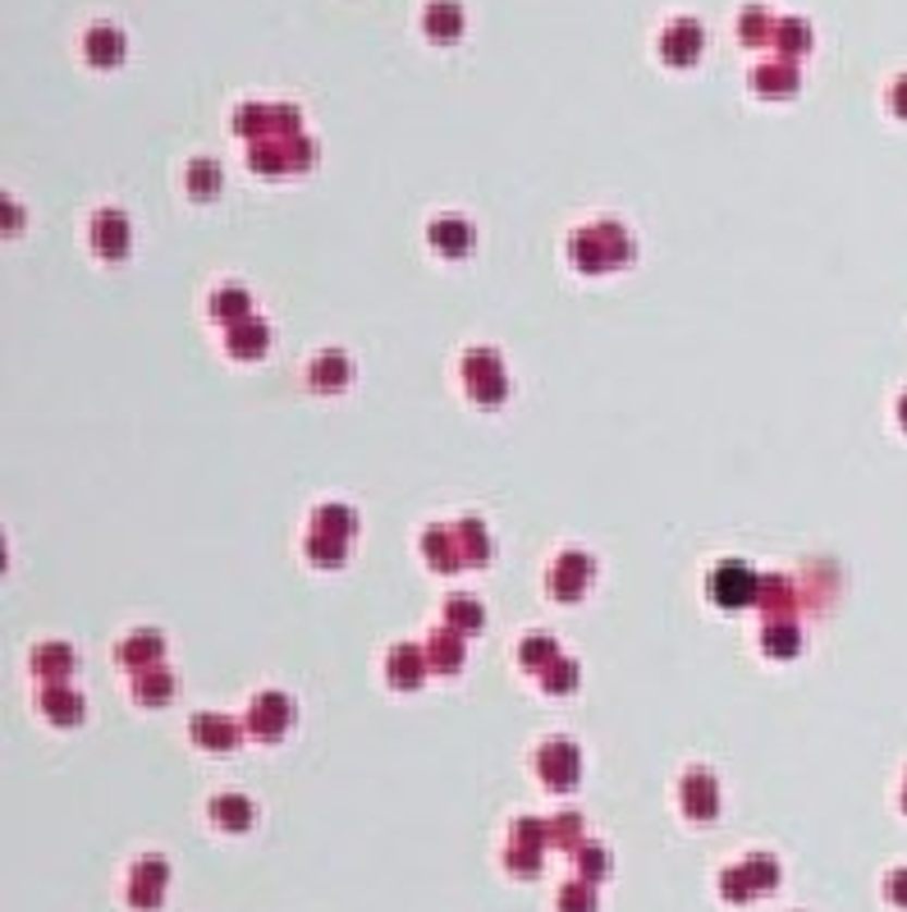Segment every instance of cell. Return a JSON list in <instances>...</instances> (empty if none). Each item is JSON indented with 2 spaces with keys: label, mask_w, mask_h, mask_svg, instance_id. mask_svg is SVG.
<instances>
[{
  "label": "cell",
  "mask_w": 907,
  "mask_h": 912,
  "mask_svg": "<svg viewBox=\"0 0 907 912\" xmlns=\"http://www.w3.org/2000/svg\"><path fill=\"white\" fill-rule=\"evenodd\" d=\"M230 129L248 143L294 138V133H303V110L294 101H248V106H234Z\"/></svg>",
  "instance_id": "obj_1"
},
{
  "label": "cell",
  "mask_w": 907,
  "mask_h": 912,
  "mask_svg": "<svg viewBox=\"0 0 907 912\" xmlns=\"http://www.w3.org/2000/svg\"><path fill=\"white\" fill-rule=\"evenodd\" d=\"M317 161V147L307 133H294V138H261L248 147V166L257 174H267V180H275V174H298Z\"/></svg>",
  "instance_id": "obj_2"
},
{
  "label": "cell",
  "mask_w": 907,
  "mask_h": 912,
  "mask_svg": "<svg viewBox=\"0 0 907 912\" xmlns=\"http://www.w3.org/2000/svg\"><path fill=\"white\" fill-rule=\"evenodd\" d=\"M458 372H463V386H468L473 404L495 409V404H504V399H508V376L500 367L495 349H468V353H463V363H458Z\"/></svg>",
  "instance_id": "obj_3"
},
{
  "label": "cell",
  "mask_w": 907,
  "mask_h": 912,
  "mask_svg": "<svg viewBox=\"0 0 907 912\" xmlns=\"http://www.w3.org/2000/svg\"><path fill=\"white\" fill-rule=\"evenodd\" d=\"M757 583H761V573L743 564V560H720L711 569V577H706V596L715 600L720 610H743L757 600Z\"/></svg>",
  "instance_id": "obj_4"
},
{
  "label": "cell",
  "mask_w": 907,
  "mask_h": 912,
  "mask_svg": "<svg viewBox=\"0 0 907 912\" xmlns=\"http://www.w3.org/2000/svg\"><path fill=\"white\" fill-rule=\"evenodd\" d=\"M655 51H660V60H665L670 70H692V64L701 60V51H706L701 19H692V14L670 19L665 33H660V41H655Z\"/></svg>",
  "instance_id": "obj_5"
},
{
  "label": "cell",
  "mask_w": 907,
  "mask_h": 912,
  "mask_svg": "<svg viewBox=\"0 0 907 912\" xmlns=\"http://www.w3.org/2000/svg\"><path fill=\"white\" fill-rule=\"evenodd\" d=\"M243 729L253 733V739H261V743H280L284 733L294 729V702L284 697V693H257L253 697V706H248V716H243Z\"/></svg>",
  "instance_id": "obj_6"
},
{
  "label": "cell",
  "mask_w": 907,
  "mask_h": 912,
  "mask_svg": "<svg viewBox=\"0 0 907 912\" xmlns=\"http://www.w3.org/2000/svg\"><path fill=\"white\" fill-rule=\"evenodd\" d=\"M537 775L546 780V789H555V793L573 789V785H578V775H583L578 743H573V739H546L537 747Z\"/></svg>",
  "instance_id": "obj_7"
},
{
  "label": "cell",
  "mask_w": 907,
  "mask_h": 912,
  "mask_svg": "<svg viewBox=\"0 0 907 912\" xmlns=\"http://www.w3.org/2000/svg\"><path fill=\"white\" fill-rule=\"evenodd\" d=\"M591 577H596V560L587 550H564L555 564H550L546 573V587L555 600H564V606H573V600H583L587 587H591Z\"/></svg>",
  "instance_id": "obj_8"
},
{
  "label": "cell",
  "mask_w": 907,
  "mask_h": 912,
  "mask_svg": "<svg viewBox=\"0 0 907 912\" xmlns=\"http://www.w3.org/2000/svg\"><path fill=\"white\" fill-rule=\"evenodd\" d=\"M166 880H170V862L161 853H147L143 862H134V872H128V903L138 912H157Z\"/></svg>",
  "instance_id": "obj_9"
},
{
  "label": "cell",
  "mask_w": 907,
  "mask_h": 912,
  "mask_svg": "<svg viewBox=\"0 0 907 912\" xmlns=\"http://www.w3.org/2000/svg\"><path fill=\"white\" fill-rule=\"evenodd\" d=\"M747 87L757 97H765V101H788V97H798L802 74H798V64H793V60H761V64H751Z\"/></svg>",
  "instance_id": "obj_10"
},
{
  "label": "cell",
  "mask_w": 907,
  "mask_h": 912,
  "mask_svg": "<svg viewBox=\"0 0 907 912\" xmlns=\"http://www.w3.org/2000/svg\"><path fill=\"white\" fill-rule=\"evenodd\" d=\"M678 807L692 820H711L720 816V780L711 770H688L678 780Z\"/></svg>",
  "instance_id": "obj_11"
},
{
  "label": "cell",
  "mask_w": 907,
  "mask_h": 912,
  "mask_svg": "<svg viewBox=\"0 0 907 912\" xmlns=\"http://www.w3.org/2000/svg\"><path fill=\"white\" fill-rule=\"evenodd\" d=\"M37 710H41V716H47L51 725L74 729V725H83V716H87V702H83V693H74L70 683H41Z\"/></svg>",
  "instance_id": "obj_12"
},
{
  "label": "cell",
  "mask_w": 907,
  "mask_h": 912,
  "mask_svg": "<svg viewBox=\"0 0 907 912\" xmlns=\"http://www.w3.org/2000/svg\"><path fill=\"white\" fill-rule=\"evenodd\" d=\"M427 670H431L427 652L417 647V642H400V647H390V656H385V679H390V688H400V693L422 688Z\"/></svg>",
  "instance_id": "obj_13"
},
{
  "label": "cell",
  "mask_w": 907,
  "mask_h": 912,
  "mask_svg": "<svg viewBox=\"0 0 907 912\" xmlns=\"http://www.w3.org/2000/svg\"><path fill=\"white\" fill-rule=\"evenodd\" d=\"M124 56H128V41H124L120 28L97 24V28L83 33V60L93 64V70H120Z\"/></svg>",
  "instance_id": "obj_14"
},
{
  "label": "cell",
  "mask_w": 907,
  "mask_h": 912,
  "mask_svg": "<svg viewBox=\"0 0 907 912\" xmlns=\"http://www.w3.org/2000/svg\"><path fill=\"white\" fill-rule=\"evenodd\" d=\"M267 349H271V326L261 321V317L225 326V353H230L234 363H257Z\"/></svg>",
  "instance_id": "obj_15"
},
{
  "label": "cell",
  "mask_w": 907,
  "mask_h": 912,
  "mask_svg": "<svg viewBox=\"0 0 907 912\" xmlns=\"http://www.w3.org/2000/svg\"><path fill=\"white\" fill-rule=\"evenodd\" d=\"M161 656H166V637H161L157 629H138V633H128V637L120 642V647H115V660L124 665V670H134V674L157 670Z\"/></svg>",
  "instance_id": "obj_16"
},
{
  "label": "cell",
  "mask_w": 907,
  "mask_h": 912,
  "mask_svg": "<svg viewBox=\"0 0 907 912\" xmlns=\"http://www.w3.org/2000/svg\"><path fill=\"white\" fill-rule=\"evenodd\" d=\"M128 243H134V234H128L124 211H115V207L97 211V220H93V248H97V257L120 262V257H128Z\"/></svg>",
  "instance_id": "obj_17"
},
{
  "label": "cell",
  "mask_w": 907,
  "mask_h": 912,
  "mask_svg": "<svg viewBox=\"0 0 907 912\" xmlns=\"http://www.w3.org/2000/svg\"><path fill=\"white\" fill-rule=\"evenodd\" d=\"M188 733H193V743L207 747V752H230L243 739V729L230 716H220V710H203V716H193Z\"/></svg>",
  "instance_id": "obj_18"
},
{
  "label": "cell",
  "mask_w": 907,
  "mask_h": 912,
  "mask_svg": "<svg viewBox=\"0 0 907 912\" xmlns=\"http://www.w3.org/2000/svg\"><path fill=\"white\" fill-rule=\"evenodd\" d=\"M568 257H573V266H578L583 276H601V271H614L610 248H605V239H601V230H596V226H587V230H573V239H568Z\"/></svg>",
  "instance_id": "obj_19"
},
{
  "label": "cell",
  "mask_w": 907,
  "mask_h": 912,
  "mask_svg": "<svg viewBox=\"0 0 907 912\" xmlns=\"http://www.w3.org/2000/svg\"><path fill=\"white\" fill-rule=\"evenodd\" d=\"M463 28H468V19H463V5H458V0H431V5L422 10V33H427L431 41H440V47L458 41Z\"/></svg>",
  "instance_id": "obj_20"
},
{
  "label": "cell",
  "mask_w": 907,
  "mask_h": 912,
  "mask_svg": "<svg viewBox=\"0 0 907 912\" xmlns=\"http://www.w3.org/2000/svg\"><path fill=\"white\" fill-rule=\"evenodd\" d=\"M811 47H816V33H811L807 19L788 14V19H780V24H774V41H770V51L780 56V60H793V64H798L802 56H811Z\"/></svg>",
  "instance_id": "obj_21"
},
{
  "label": "cell",
  "mask_w": 907,
  "mask_h": 912,
  "mask_svg": "<svg viewBox=\"0 0 907 912\" xmlns=\"http://www.w3.org/2000/svg\"><path fill=\"white\" fill-rule=\"evenodd\" d=\"M28 670L41 683H64L74 674V647L70 642H41V647H33V656H28Z\"/></svg>",
  "instance_id": "obj_22"
},
{
  "label": "cell",
  "mask_w": 907,
  "mask_h": 912,
  "mask_svg": "<svg viewBox=\"0 0 907 912\" xmlns=\"http://www.w3.org/2000/svg\"><path fill=\"white\" fill-rule=\"evenodd\" d=\"M427 239H431V248H436L440 257H468L473 243H477L473 226H468V220H458V216H440L436 226L427 230Z\"/></svg>",
  "instance_id": "obj_23"
},
{
  "label": "cell",
  "mask_w": 907,
  "mask_h": 912,
  "mask_svg": "<svg viewBox=\"0 0 907 912\" xmlns=\"http://www.w3.org/2000/svg\"><path fill=\"white\" fill-rule=\"evenodd\" d=\"M422 555L436 573H458L463 569V555H458V542H454V527L445 523H431L422 532Z\"/></svg>",
  "instance_id": "obj_24"
},
{
  "label": "cell",
  "mask_w": 907,
  "mask_h": 912,
  "mask_svg": "<svg viewBox=\"0 0 907 912\" xmlns=\"http://www.w3.org/2000/svg\"><path fill=\"white\" fill-rule=\"evenodd\" d=\"M427 665L436 674H454V670H463V633L458 629H436L431 637H427Z\"/></svg>",
  "instance_id": "obj_25"
},
{
  "label": "cell",
  "mask_w": 907,
  "mask_h": 912,
  "mask_svg": "<svg viewBox=\"0 0 907 912\" xmlns=\"http://www.w3.org/2000/svg\"><path fill=\"white\" fill-rule=\"evenodd\" d=\"M307 381H312V390H321V394H340L353 381V363L344 358L340 349H330V353H321L312 367H307Z\"/></svg>",
  "instance_id": "obj_26"
},
{
  "label": "cell",
  "mask_w": 907,
  "mask_h": 912,
  "mask_svg": "<svg viewBox=\"0 0 907 912\" xmlns=\"http://www.w3.org/2000/svg\"><path fill=\"white\" fill-rule=\"evenodd\" d=\"M793 583L784 573H761V583H757V600L751 606L757 610H765L770 619H793Z\"/></svg>",
  "instance_id": "obj_27"
},
{
  "label": "cell",
  "mask_w": 907,
  "mask_h": 912,
  "mask_svg": "<svg viewBox=\"0 0 907 912\" xmlns=\"http://www.w3.org/2000/svg\"><path fill=\"white\" fill-rule=\"evenodd\" d=\"M454 542H458V555H463V569L491 560V532H486L481 519H458L454 523Z\"/></svg>",
  "instance_id": "obj_28"
},
{
  "label": "cell",
  "mask_w": 907,
  "mask_h": 912,
  "mask_svg": "<svg viewBox=\"0 0 907 912\" xmlns=\"http://www.w3.org/2000/svg\"><path fill=\"white\" fill-rule=\"evenodd\" d=\"M761 652L774 656V660H788L802 652V629L793 624V619H765L761 629Z\"/></svg>",
  "instance_id": "obj_29"
},
{
  "label": "cell",
  "mask_w": 907,
  "mask_h": 912,
  "mask_svg": "<svg viewBox=\"0 0 907 912\" xmlns=\"http://www.w3.org/2000/svg\"><path fill=\"white\" fill-rule=\"evenodd\" d=\"M774 24H780V19H774L765 5H743L738 10V41L751 51H761L774 41Z\"/></svg>",
  "instance_id": "obj_30"
},
{
  "label": "cell",
  "mask_w": 907,
  "mask_h": 912,
  "mask_svg": "<svg viewBox=\"0 0 907 912\" xmlns=\"http://www.w3.org/2000/svg\"><path fill=\"white\" fill-rule=\"evenodd\" d=\"M253 803L243 793H220V798H211V820L220 830H230V835H243L253 826Z\"/></svg>",
  "instance_id": "obj_31"
},
{
  "label": "cell",
  "mask_w": 907,
  "mask_h": 912,
  "mask_svg": "<svg viewBox=\"0 0 907 912\" xmlns=\"http://www.w3.org/2000/svg\"><path fill=\"white\" fill-rule=\"evenodd\" d=\"M211 317H216L220 326L248 321V317H253V294H248V289H238V284L216 289V294H211Z\"/></svg>",
  "instance_id": "obj_32"
},
{
  "label": "cell",
  "mask_w": 907,
  "mask_h": 912,
  "mask_svg": "<svg viewBox=\"0 0 907 912\" xmlns=\"http://www.w3.org/2000/svg\"><path fill=\"white\" fill-rule=\"evenodd\" d=\"M555 660H560V642H555V637H546V633H527V637L518 642V665H523L527 674H546Z\"/></svg>",
  "instance_id": "obj_33"
},
{
  "label": "cell",
  "mask_w": 907,
  "mask_h": 912,
  "mask_svg": "<svg viewBox=\"0 0 907 912\" xmlns=\"http://www.w3.org/2000/svg\"><path fill=\"white\" fill-rule=\"evenodd\" d=\"M303 550H307V560H312L317 569H340L344 564V555H348V542L344 537H330V532H307V542H303Z\"/></svg>",
  "instance_id": "obj_34"
},
{
  "label": "cell",
  "mask_w": 907,
  "mask_h": 912,
  "mask_svg": "<svg viewBox=\"0 0 907 912\" xmlns=\"http://www.w3.org/2000/svg\"><path fill=\"white\" fill-rule=\"evenodd\" d=\"M445 624H450V629H458L463 637L481 633V624H486L481 600H477V596H450V600H445Z\"/></svg>",
  "instance_id": "obj_35"
},
{
  "label": "cell",
  "mask_w": 907,
  "mask_h": 912,
  "mask_svg": "<svg viewBox=\"0 0 907 912\" xmlns=\"http://www.w3.org/2000/svg\"><path fill=\"white\" fill-rule=\"evenodd\" d=\"M134 697L143 702V706H166L170 697H174V674L170 670H143V674H134Z\"/></svg>",
  "instance_id": "obj_36"
},
{
  "label": "cell",
  "mask_w": 907,
  "mask_h": 912,
  "mask_svg": "<svg viewBox=\"0 0 907 912\" xmlns=\"http://www.w3.org/2000/svg\"><path fill=\"white\" fill-rule=\"evenodd\" d=\"M312 527L317 532H330V537L353 542V532H358V514H353L348 504H321L317 514H312Z\"/></svg>",
  "instance_id": "obj_37"
},
{
  "label": "cell",
  "mask_w": 907,
  "mask_h": 912,
  "mask_svg": "<svg viewBox=\"0 0 907 912\" xmlns=\"http://www.w3.org/2000/svg\"><path fill=\"white\" fill-rule=\"evenodd\" d=\"M743 872H747V880H751L757 895H770V889L780 885V858H774V853H747Z\"/></svg>",
  "instance_id": "obj_38"
},
{
  "label": "cell",
  "mask_w": 907,
  "mask_h": 912,
  "mask_svg": "<svg viewBox=\"0 0 907 912\" xmlns=\"http://www.w3.org/2000/svg\"><path fill=\"white\" fill-rule=\"evenodd\" d=\"M220 189H225V170H220L216 161H207V157L188 161V193L193 197H216Z\"/></svg>",
  "instance_id": "obj_39"
},
{
  "label": "cell",
  "mask_w": 907,
  "mask_h": 912,
  "mask_svg": "<svg viewBox=\"0 0 907 912\" xmlns=\"http://www.w3.org/2000/svg\"><path fill=\"white\" fill-rule=\"evenodd\" d=\"M546 858V849L541 843H518V839H508V849H504V866L514 876H541V862Z\"/></svg>",
  "instance_id": "obj_40"
},
{
  "label": "cell",
  "mask_w": 907,
  "mask_h": 912,
  "mask_svg": "<svg viewBox=\"0 0 907 912\" xmlns=\"http://www.w3.org/2000/svg\"><path fill=\"white\" fill-rule=\"evenodd\" d=\"M573 866H578V880H605L610 876V853L601 849V843H578V849H573Z\"/></svg>",
  "instance_id": "obj_41"
},
{
  "label": "cell",
  "mask_w": 907,
  "mask_h": 912,
  "mask_svg": "<svg viewBox=\"0 0 907 912\" xmlns=\"http://www.w3.org/2000/svg\"><path fill=\"white\" fill-rule=\"evenodd\" d=\"M596 230H601V239H605V248H610L614 271H618V266H628V262H633L637 243H633V234H628L624 226H618V220H596Z\"/></svg>",
  "instance_id": "obj_42"
},
{
  "label": "cell",
  "mask_w": 907,
  "mask_h": 912,
  "mask_svg": "<svg viewBox=\"0 0 907 912\" xmlns=\"http://www.w3.org/2000/svg\"><path fill=\"white\" fill-rule=\"evenodd\" d=\"M578 674H583V670H578V660L560 656V660L550 665L546 674H537V679H541V688H546L550 697H564V693H573V688H578Z\"/></svg>",
  "instance_id": "obj_43"
},
{
  "label": "cell",
  "mask_w": 907,
  "mask_h": 912,
  "mask_svg": "<svg viewBox=\"0 0 907 912\" xmlns=\"http://www.w3.org/2000/svg\"><path fill=\"white\" fill-rule=\"evenodd\" d=\"M560 912H601V903H596V885L591 880H568L560 889Z\"/></svg>",
  "instance_id": "obj_44"
},
{
  "label": "cell",
  "mask_w": 907,
  "mask_h": 912,
  "mask_svg": "<svg viewBox=\"0 0 907 912\" xmlns=\"http://www.w3.org/2000/svg\"><path fill=\"white\" fill-rule=\"evenodd\" d=\"M550 843H555V849H578L583 843V816L578 812H560L555 820H550Z\"/></svg>",
  "instance_id": "obj_45"
},
{
  "label": "cell",
  "mask_w": 907,
  "mask_h": 912,
  "mask_svg": "<svg viewBox=\"0 0 907 912\" xmlns=\"http://www.w3.org/2000/svg\"><path fill=\"white\" fill-rule=\"evenodd\" d=\"M720 895L728 903H747V899H757V889H751L747 872H743V862L738 866H728V872H720Z\"/></svg>",
  "instance_id": "obj_46"
},
{
  "label": "cell",
  "mask_w": 907,
  "mask_h": 912,
  "mask_svg": "<svg viewBox=\"0 0 907 912\" xmlns=\"http://www.w3.org/2000/svg\"><path fill=\"white\" fill-rule=\"evenodd\" d=\"M508 839H518V843H541V849H546V843H550V820L518 816V820H514V835H508Z\"/></svg>",
  "instance_id": "obj_47"
},
{
  "label": "cell",
  "mask_w": 907,
  "mask_h": 912,
  "mask_svg": "<svg viewBox=\"0 0 907 912\" xmlns=\"http://www.w3.org/2000/svg\"><path fill=\"white\" fill-rule=\"evenodd\" d=\"M884 895H890L894 908H907V866L890 872V880H884Z\"/></svg>",
  "instance_id": "obj_48"
},
{
  "label": "cell",
  "mask_w": 907,
  "mask_h": 912,
  "mask_svg": "<svg viewBox=\"0 0 907 912\" xmlns=\"http://www.w3.org/2000/svg\"><path fill=\"white\" fill-rule=\"evenodd\" d=\"M890 110H894L898 120H907V74L890 83Z\"/></svg>",
  "instance_id": "obj_49"
},
{
  "label": "cell",
  "mask_w": 907,
  "mask_h": 912,
  "mask_svg": "<svg viewBox=\"0 0 907 912\" xmlns=\"http://www.w3.org/2000/svg\"><path fill=\"white\" fill-rule=\"evenodd\" d=\"M898 422H903V431H907V394L898 399Z\"/></svg>",
  "instance_id": "obj_50"
},
{
  "label": "cell",
  "mask_w": 907,
  "mask_h": 912,
  "mask_svg": "<svg viewBox=\"0 0 907 912\" xmlns=\"http://www.w3.org/2000/svg\"><path fill=\"white\" fill-rule=\"evenodd\" d=\"M903 807H907V789H903Z\"/></svg>",
  "instance_id": "obj_51"
}]
</instances>
